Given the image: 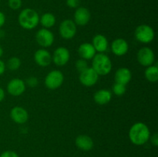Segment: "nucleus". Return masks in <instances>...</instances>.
I'll list each match as a JSON object with an SVG mask.
<instances>
[{
    "label": "nucleus",
    "mask_w": 158,
    "mask_h": 157,
    "mask_svg": "<svg viewBox=\"0 0 158 157\" xmlns=\"http://www.w3.org/2000/svg\"><path fill=\"white\" fill-rule=\"evenodd\" d=\"M130 141L136 146H143L148 143L151 137V131L148 125L137 122L131 126L128 132Z\"/></svg>",
    "instance_id": "1"
},
{
    "label": "nucleus",
    "mask_w": 158,
    "mask_h": 157,
    "mask_svg": "<svg viewBox=\"0 0 158 157\" xmlns=\"http://www.w3.org/2000/svg\"><path fill=\"white\" fill-rule=\"evenodd\" d=\"M18 22L23 29L32 30L40 23V15L35 9L26 8L19 14Z\"/></svg>",
    "instance_id": "2"
},
{
    "label": "nucleus",
    "mask_w": 158,
    "mask_h": 157,
    "mask_svg": "<svg viewBox=\"0 0 158 157\" xmlns=\"http://www.w3.org/2000/svg\"><path fill=\"white\" fill-rule=\"evenodd\" d=\"M91 68L99 75H106L112 70V62L105 53H97L92 58Z\"/></svg>",
    "instance_id": "3"
},
{
    "label": "nucleus",
    "mask_w": 158,
    "mask_h": 157,
    "mask_svg": "<svg viewBox=\"0 0 158 157\" xmlns=\"http://www.w3.org/2000/svg\"><path fill=\"white\" fill-rule=\"evenodd\" d=\"M134 36L137 41L143 44H149L155 37V32L151 26L146 24H141L136 28Z\"/></svg>",
    "instance_id": "4"
},
{
    "label": "nucleus",
    "mask_w": 158,
    "mask_h": 157,
    "mask_svg": "<svg viewBox=\"0 0 158 157\" xmlns=\"http://www.w3.org/2000/svg\"><path fill=\"white\" fill-rule=\"evenodd\" d=\"M64 82V75L61 71L58 69H54L50 71L46 75L44 79V84L47 89L54 90L63 85Z\"/></svg>",
    "instance_id": "5"
},
{
    "label": "nucleus",
    "mask_w": 158,
    "mask_h": 157,
    "mask_svg": "<svg viewBox=\"0 0 158 157\" xmlns=\"http://www.w3.org/2000/svg\"><path fill=\"white\" fill-rule=\"evenodd\" d=\"M77 32V26L73 20L65 19L61 22L59 27V33L60 36L66 40L74 38Z\"/></svg>",
    "instance_id": "6"
},
{
    "label": "nucleus",
    "mask_w": 158,
    "mask_h": 157,
    "mask_svg": "<svg viewBox=\"0 0 158 157\" xmlns=\"http://www.w3.org/2000/svg\"><path fill=\"white\" fill-rule=\"evenodd\" d=\"M35 38L39 46L43 48L50 47L53 44L54 39H55L53 33L49 29H45V28L40 29L37 31Z\"/></svg>",
    "instance_id": "7"
},
{
    "label": "nucleus",
    "mask_w": 158,
    "mask_h": 157,
    "mask_svg": "<svg viewBox=\"0 0 158 157\" xmlns=\"http://www.w3.org/2000/svg\"><path fill=\"white\" fill-rule=\"evenodd\" d=\"M137 58L138 62L142 66L148 67L151 65H154V61H155V54L151 48L144 46L138 50Z\"/></svg>",
    "instance_id": "8"
},
{
    "label": "nucleus",
    "mask_w": 158,
    "mask_h": 157,
    "mask_svg": "<svg viewBox=\"0 0 158 157\" xmlns=\"http://www.w3.org/2000/svg\"><path fill=\"white\" fill-rule=\"evenodd\" d=\"M70 58V52L67 48L60 46L56 48L52 55V62L57 66H66Z\"/></svg>",
    "instance_id": "9"
},
{
    "label": "nucleus",
    "mask_w": 158,
    "mask_h": 157,
    "mask_svg": "<svg viewBox=\"0 0 158 157\" xmlns=\"http://www.w3.org/2000/svg\"><path fill=\"white\" fill-rule=\"evenodd\" d=\"M100 75L91 67H88L83 72H80L79 80L83 86L92 87L98 82Z\"/></svg>",
    "instance_id": "10"
},
{
    "label": "nucleus",
    "mask_w": 158,
    "mask_h": 157,
    "mask_svg": "<svg viewBox=\"0 0 158 157\" xmlns=\"http://www.w3.org/2000/svg\"><path fill=\"white\" fill-rule=\"evenodd\" d=\"M26 89V83L19 78H14L8 83L6 90L12 96H19L23 95Z\"/></svg>",
    "instance_id": "11"
},
{
    "label": "nucleus",
    "mask_w": 158,
    "mask_h": 157,
    "mask_svg": "<svg viewBox=\"0 0 158 157\" xmlns=\"http://www.w3.org/2000/svg\"><path fill=\"white\" fill-rule=\"evenodd\" d=\"M90 18L91 13L87 8L79 6L76 9L73 15V22L77 26H86L90 21Z\"/></svg>",
    "instance_id": "12"
},
{
    "label": "nucleus",
    "mask_w": 158,
    "mask_h": 157,
    "mask_svg": "<svg viewBox=\"0 0 158 157\" xmlns=\"http://www.w3.org/2000/svg\"><path fill=\"white\" fill-rule=\"evenodd\" d=\"M10 118L16 124H25L29 119V112L22 106H14L10 111Z\"/></svg>",
    "instance_id": "13"
},
{
    "label": "nucleus",
    "mask_w": 158,
    "mask_h": 157,
    "mask_svg": "<svg viewBox=\"0 0 158 157\" xmlns=\"http://www.w3.org/2000/svg\"><path fill=\"white\" fill-rule=\"evenodd\" d=\"M34 61L41 67L49 66L52 62V55L46 49H40L34 53Z\"/></svg>",
    "instance_id": "14"
},
{
    "label": "nucleus",
    "mask_w": 158,
    "mask_h": 157,
    "mask_svg": "<svg viewBox=\"0 0 158 157\" xmlns=\"http://www.w3.org/2000/svg\"><path fill=\"white\" fill-rule=\"evenodd\" d=\"M111 52L117 56H123L129 50V45L124 38H118L111 42Z\"/></svg>",
    "instance_id": "15"
},
{
    "label": "nucleus",
    "mask_w": 158,
    "mask_h": 157,
    "mask_svg": "<svg viewBox=\"0 0 158 157\" xmlns=\"http://www.w3.org/2000/svg\"><path fill=\"white\" fill-rule=\"evenodd\" d=\"M91 44L94 47L96 52L98 53H104L107 51L108 47H109L107 38L102 34H97L94 35Z\"/></svg>",
    "instance_id": "16"
},
{
    "label": "nucleus",
    "mask_w": 158,
    "mask_h": 157,
    "mask_svg": "<svg viewBox=\"0 0 158 157\" xmlns=\"http://www.w3.org/2000/svg\"><path fill=\"white\" fill-rule=\"evenodd\" d=\"M75 145L80 150L87 152V151L91 150L94 148V140L90 136L82 134V135H78L76 138Z\"/></svg>",
    "instance_id": "17"
},
{
    "label": "nucleus",
    "mask_w": 158,
    "mask_h": 157,
    "mask_svg": "<svg viewBox=\"0 0 158 157\" xmlns=\"http://www.w3.org/2000/svg\"><path fill=\"white\" fill-rule=\"evenodd\" d=\"M131 78H132V72L126 67L119 68L116 71L115 75H114L115 83H120L125 86H127L131 82Z\"/></svg>",
    "instance_id": "18"
},
{
    "label": "nucleus",
    "mask_w": 158,
    "mask_h": 157,
    "mask_svg": "<svg viewBox=\"0 0 158 157\" xmlns=\"http://www.w3.org/2000/svg\"><path fill=\"white\" fill-rule=\"evenodd\" d=\"M78 54L80 58H83L85 60H90L97 54L95 49L93 45L89 42H83L79 46Z\"/></svg>",
    "instance_id": "19"
},
{
    "label": "nucleus",
    "mask_w": 158,
    "mask_h": 157,
    "mask_svg": "<svg viewBox=\"0 0 158 157\" xmlns=\"http://www.w3.org/2000/svg\"><path fill=\"white\" fill-rule=\"evenodd\" d=\"M111 99H112V92L106 89H99L94 95V102L100 106L108 104Z\"/></svg>",
    "instance_id": "20"
},
{
    "label": "nucleus",
    "mask_w": 158,
    "mask_h": 157,
    "mask_svg": "<svg viewBox=\"0 0 158 157\" xmlns=\"http://www.w3.org/2000/svg\"><path fill=\"white\" fill-rule=\"evenodd\" d=\"M56 22L55 15L50 12H46L40 16V23L45 29H50L53 27Z\"/></svg>",
    "instance_id": "21"
},
{
    "label": "nucleus",
    "mask_w": 158,
    "mask_h": 157,
    "mask_svg": "<svg viewBox=\"0 0 158 157\" xmlns=\"http://www.w3.org/2000/svg\"><path fill=\"white\" fill-rule=\"evenodd\" d=\"M144 76L150 83H157L158 81V67L157 65L148 66L144 71Z\"/></svg>",
    "instance_id": "22"
},
{
    "label": "nucleus",
    "mask_w": 158,
    "mask_h": 157,
    "mask_svg": "<svg viewBox=\"0 0 158 157\" xmlns=\"http://www.w3.org/2000/svg\"><path fill=\"white\" fill-rule=\"evenodd\" d=\"M22 65L21 59L19 57L12 56L8 59L7 62H6V66L8 69L11 71H15L18 70L20 68Z\"/></svg>",
    "instance_id": "23"
},
{
    "label": "nucleus",
    "mask_w": 158,
    "mask_h": 157,
    "mask_svg": "<svg viewBox=\"0 0 158 157\" xmlns=\"http://www.w3.org/2000/svg\"><path fill=\"white\" fill-rule=\"evenodd\" d=\"M127 86L120 83H115L112 86V92L113 93L115 94L117 96H121L126 93Z\"/></svg>",
    "instance_id": "24"
},
{
    "label": "nucleus",
    "mask_w": 158,
    "mask_h": 157,
    "mask_svg": "<svg viewBox=\"0 0 158 157\" xmlns=\"http://www.w3.org/2000/svg\"><path fill=\"white\" fill-rule=\"evenodd\" d=\"M75 66H76V69L77 70V72H79V73L83 71H84L85 69H87L89 66H88V63L87 61L83 58H80V59L77 60L75 63Z\"/></svg>",
    "instance_id": "25"
},
{
    "label": "nucleus",
    "mask_w": 158,
    "mask_h": 157,
    "mask_svg": "<svg viewBox=\"0 0 158 157\" xmlns=\"http://www.w3.org/2000/svg\"><path fill=\"white\" fill-rule=\"evenodd\" d=\"M23 6L22 0H8V6L12 10H19Z\"/></svg>",
    "instance_id": "26"
},
{
    "label": "nucleus",
    "mask_w": 158,
    "mask_h": 157,
    "mask_svg": "<svg viewBox=\"0 0 158 157\" xmlns=\"http://www.w3.org/2000/svg\"><path fill=\"white\" fill-rule=\"evenodd\" d=\"M25 83H26V85H28L29 87L33 88L37 86V85L39 84V80L36 77L30 76L26 79V82H25Z\"/></svg>",
    "instance_id": "27"
},
{
    "label": "nucleus",
    "mask_w": 158,
    "mask_h": 157,
    "mask_svg": "<svg viewBox=\"0 0 158 157\" xmlns=\"http://www.w3.org/2000/svg\"><path fill=\"white\" fill-rule=\"evenodd\" d=\"M66 4L70 9H77L80 6V0H66Z\"/></svg>",
    "instance_id": "28"
},
{
    "label": "nucleus",
    "mask_w": 158,
    "mask_h": 157,
    "mask_svg": "<svg viewBox=\"0 0 158 157\" xmlns=\"http://www.w3.org/2000/svg\"><path fill=\"white\" fill-rule=\"evenodd\" d=\"M0 157H19L18 154L12 150L4 151L0 155Z\"/></svg>",
    "instance_id": "29"
},
{
    "label": "nucleus",
    "mask_w": 158,
    "mask_h": 157,
    "mask_svg": "<svg viewBox=\"0 0 158 157\" xmlns=\"http://www.w3.org/2000/svg\"><path fill=\"white\" fill-rule=\"evenodd\" d=\"M149 140H151V143H152L153 146H158V134L154 133V135H151Z\"/></svg>",
    "instance_id": "30"
},
{
    "label": "nucleus",
    "mask_w": 158,
    "mask_h": 157,
    "mask_svg": "<svg viewBox=\"0 0 158 157\" xmlns=\"http://www.w3.org/2000/svg\"><path fill=\"white\" fill-rule=\"evenodd\" d=\"M6 15L4 14V12L0 11V29H1V28L5 25V23H6Z\"/></svg>",
    "instance_id": "31"
},
{
    "label": "nucleus",
    "mask_w": 158,
    "mask_h": 157,
    "mask_svg": "<svg viewBox=\"0 0 158 157\" xmlns=\"http://www.w3.org/2000/svg\"><path fill=\"white\" fill-rule=\"evenodd\" d=\"M6 63L2 61V60L0 58V75H3L6 72Z\"/></svg>",
    "instance_id": "32"
},
{
    "label": "nucleus",
    "mask_w": 158,
    "mask_h": 157,
    "mask_svg": "<svg viewBox=\"0 0 158 157\" xmlns=\"http://www.w3.org/2000/svg\"><path fill=\"white\" fill-rule=\"evenodd\" d=\"M5 96H6V93H5L4 89H3L2 88L0 87V103L4 100Z\"/></svg>",
    "instance_id": "33"
},
{
    "label": "nucleus",
    "mask_w": 158,
    "mask_h": 157,
    "mask_svg": "<svg viewBox=\"0 0 158 157\" xmlns=\"http://www.w3.org/2000/svg\"><path fill=\"white\" fill-rule=\"evenodd\" d=\"M3 53H4V49H3L2 46L0 45V58H1V57L3 55Z\"/></svg>",
    "instance_id": "34"
},
{
    "label": "nucleus",
    "mask_w": 158,
    "mask_h": 157,
    "mask_svg": "<svg viewBox=\"0 0 158 157\" xmlns=\"http://www.w3.org/2000/svg\"><path fill=\"white\" fill-rule=\"evenodd\" d=\"M0 2H1V0H0Z\"/></svg>",
    "instance_id": "35"
}]
</instances>
